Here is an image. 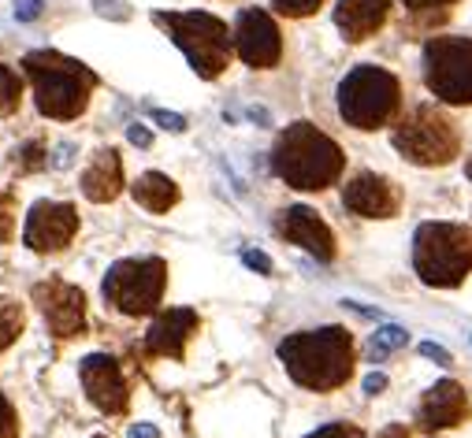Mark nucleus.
Instances as JSON below:
<instances>
[{
    "mask_svg": "<svg viewBox=\"0 0 472 438\" xmlns=\"http://www.w3.org/2000/svg\"><path fill=\"white\" fill-rule=\"evenodd\" d=\"M280 361L287 375L317 394H331L346 386L353 375V335L346 327H317V331H294L280 342Z\"/></svg>",
    "mask_w": 472,
    "mask_h": 438,
    "instance_id": "obj_1",
    "label": "nucleus"
},
{
    "mask_svg": "<svg viewBox=\"0 0 472 438\" xmlns=\"http://www.w3.org/2000/svg\"><path fill=\"white\" fill-rule=\"evenodd\" d=\"M23 71L34 86V104L45 119H78L86 112L101 78L74 56H64L56 49H34L23 56Z\"/></svg>",
    "mask_w": 472,
    "mask_h": 438,
    "instance_id": "obj_2",
    "label": "nucleus"
},
{
    "mask_svg": "<svg viewBox=\"0 0 472 438\" xmlns=\"http://www.w3.org/2000/svg\"><path fill=\"white\" fill-rule=\"evenodd\" d=\"M346 168V156L339 149L335 138H328L320 127L312 123H290L280 138H275L271 149V171L280 175L290 190H305V193H317L328 190L331 182H339Z\"/></svg>",
    "mask_w": 472,
    "mask_h": 438,
    "instance_id": "obj_3",
    "label": "nucleus"
},
{
    "mask_svg": "<svg viewBox=\"0 0 472 438\" xmlns=\"http://www.w3.org/2000/svg\"><path fill=\"white\" fill-rule=\"evenodd\" d=\"M413 268L428 287H461L472 271V230L461 223H420L413 234Z\"/></svg>",
    "mask_w": 472,
    "mask_h": 438,
    "instance_id": "obj_4",
    "label": "nucleus"
},
{
    "mask_svg": "<svg viewBox=\"0 0 472 438\" xmlns=\"http://www.w3.org/2000/svg\"><path fill=\"white\" fill-rule=\"evenodd\" d=\"M156 26H164L172 34V42L182 49L190 67L198 71V78H220L231 49H234V34L227 30L223 19L209 12H156Z\"/></svg>",
    "mask_w": 472,
    "mask_h": 438,
    "instance_id": "obj_5",
    "label": "nucleus"
},
{
    "mask_svg": "<svg viewBox=\"0 0 472 438\" xmlns=\"http://www.w3.org/2000/svg\"><path fill=\"white\" fill-rule=\"evenodd\" d=\"M398 97L402 90L395 74L376 63H361L339 83V115L358 131H379L398 112Z\"/></svg>",
    "mask_w": 472,
    "mask_h": 438,
    "instance_id": "obj_6",
    "label": "nucleus"
},
{
    "mask_svg": "<svg viewBox=\"0 0 472 438\" xmlns=\"http://www.w3.org/2000/svg\"><path fill=\"white\" fill-rule=\"evenodd\" d=\"M168 287V264L161 257H123L104 271L101 294L123 316H149L161 308Z\"/></svg>",
    "mask_w": 472,
    "mask_h": 438,
    "instance_id": "obj_7",
    "label": "nucleus"
},
{
    "mask_svg": "<svg viewBox=\"0 0 472 438\" xmlns=\"http://www.w3.org/2000/svg\"><path fill=\"white\" fill-rule=\"evenodd\" d=\"M390 145H395L409 164H424V168H436L447 164L450 156L457 152V131L454 123L431 104H417L402 123L390 134Z\"/></svg>",
    "mask_w": 472,
    "mask_h": 438,
    "instance_id": "obj_8",
    "label": "nucleus"
},
{
    "mask_svg": "<svg viewBox=\"0 0 472 438\" xmlns=\"http://www.w3.org/2000/svg\"><path fill=\"white\" fill-rule=\"evenodd\" d=\"M424 83L443 104L472 101V37H431L424 45Z\"/></svg>",
    "mask_w": 472,
    "mask_h": 438,
    "instance_id": "obj_9",
    "label": "nucleus"
},
{
    "mask_svg": "<svg viewBox=\"0 0 472 438\" xmlns=\"http://www.w3.org/2000/svg\"><path fill=\"white\" fill-rule=\"evenodd\" d=\"M30 297H34L37 308H42L45 324L56 338H78L86 331V294L74 283L45 278V283H34Z\"/></svg>",
    "mask_w": 472,
    "mask_h": 438,
    "instance_id": "obj_10",
    "label": "nucleus"
},
{
    "mask_svg": "<svg viewBox=\"0 0 472 438\" xmlns=\"http://www.w3.org/2000/svg\"><path fill=\"white\" fill-rule=\"evenodd\" d=\"M78 383H83L90 405L101 409L104 416H123L131 405V390L123 379V368L108 353H90L78 361Z\"/></svg>",
    "mask_w": 472,
    "mask_h": 438,
    "instance_id": "obj_11",
    "label": "nucleus"
},
{
    "mask_svg": "<svg viewBox=\"0 0 472 438\" xmlns=\"http://www.w3.org/2000/svg\"><path fill=\"white\" fill-rule=\"evenodd\" d=\"M78 234V209L67 201H37L26 212L23 246L34 253H60Z\"/></svg>",
    "mask_w": 472,
    "mask_h": 438,
    "instance_id": "obj_12",
    "label": "nucleus"
},
{
    "mask_svg": "<svg viewBox=\"0 0 472 438\" xmlns=\"http://www.w3.org/2000/svg\"><path fill=\"white\" fill-rule=\"evenodd\" d=\"M234 53L242 56V63L268 71L280 63L283 56V37L275 19L264 8H242L239 19H234Z\"/></svg>",
    "mask_w": 472,
    "mask_h": 438,
    "instance_id": "obj_13",
    "label": "nucleus"
},
{
    "mask_svg": "<svg viewBox=\"0 0 472 438\" xmlns=\"http://www.w3.org/2000/svg\"><path fill=\"white\" fill-rule=\"evenodd\" d=\"M342 205L353 216H365V219H390L402 209V193L390 179H383L376 171H361L342 186Z\"/></svg>",
    "mask_w": 472,
    "mask_h": 438,
    "instance_id": "obj_14",
    "label": "nucleus"
},
{
    "mask_svg": "<svg viewBox=\"0 0 472 438\" xmlns=\"http://www.w3.org/2000/svg\"><path fill=\"white\" fill-rule=\"evenodd\" d=\"M275 230H280L290 246H301L309 257L335 260V234H331V227L312 209H305V205L283 209L280 219H275Z\"/></svg>",
    "mask_w": 472,
    "mask_h": 438,
    "instance_id": "obj_15",
    "label": "nucleus"
},
{
    "mask_svg": "<svg viewBox=\"0 0 472 438\" xmlns=\"http://www.w3.org/2000/svg\"><path fill=\"white\" fill-rule=\"evenodd\" d=\"M468 394L461 390V383H436L424 397H420V405H417V427L428 431V434H436L443 427H457L468 420Z\"/></svg>",
    "mask_w": 472,
    "mask_h": 438,
    "instance_id": "obj_16",
    "label": "nucleus"
},
{
    "mask_svg": "<svg viewBox=\"0 0 472 438\" xmlns=\"http://www.w3.org/2000/svg\"><path fill=\"white\" fill-rule=\"evenodd\" d=\"M198 312L193 308H168L161 312L145 331V353L152 356H172V361H182L186 342L198 335Z\"/></svg>",
    "mask_w": 472,
    "mask_h": 438,
    "instance_id": "obj_17",
    "label": "nucleus"
},
{
    "mask_svg": "<svg viewBox=\"0 0 472 438\" xmlns=\"http://www.w3.org/2000/svg\"><path fill=\"white\" fill-rule=\"evenodd\" d=\"M78 186H83L86 201H93V205L115 201V197H120V190H123V161H120V152H115V149H101L93 161L86 164V171H83V179H78Z\"/></svg>",
    "mask_w": 472,
    "mask_h": 438,
    "instance_id": "obj_18",
    "label": "nucleus"
},
{
    "mask_svg": "<svg viewBox=\"0 0 472 438\" xmlns=\"http://www.w3.org/2000/svg\"><path fill=\"white\" fill-rule=\"evenodd\" d=\"M390 15V0H339L335 26L346 42H365Z\"/></svg>",
    "mask_w": 472,
    "mask_h": 438,
    "instance_id": "obj_19",
    "label": "nucleus"
},
{
    "mask_svg": "<svg viewBox=\"0 0 472 438\" xmlns=\"http://www.w3.org/2000/svg\"><path fill=\"white\" fill-rule=\"evenodd\" d=\"M131 193H134V201H138L145 212H156V216L179 205V186H175L168 175H161V171L138 175V182L131 186Z\"/></svg>",
    "mask_w": 472,
    "mask_h": 438,
    "instance_id": "obj_20",
    "label": "nucleus"
},
{
    "mask_svg": "<svg viewBox=\"0 0 472 438\" xmlns=\"http://www.w3.org/2000/svg\"><path fill=\"white\" fill-rule=\"evenodd\" d=\"M26 327V312L15 297H5L0 294V349H8Z\"/></svg>",
    "mask_w": 472,
    "mask_h": 438,
    "instance_id": "obj_21",
    "label": "nucleus"
},
{
    "mask_svg": "<svg viewBox=\"0 0 472 438\" xmlns=\"http://www.w3.org/2000/svg\"><path fill=\"white\" fill-rule=\"evenodd\" d=\"M402 346H409V331L398 327V324H387V327H379V331L369 338V356H372V361H383V356L398 353Z\"/></svg>",
    "mask_w": 472,
    "mask_h": 438,
    "instance_id": "obj_22",
    "label": "nucleus"
},
{
    "mask_svg": "<svg viewBox=\"0 0 472 438\" xmlns=\"http://www.w3.org/2000/svg\"><path fill=\"white\" fill-rule=\"evenodd\" d=\"M23 101V78L0 60V115H15Z\"/></svg>",
    "mask_w": 472,
    "mask_h": 438,
    "instance_id": "obj_23",
    "label": "nucleus"
},
{
    "mask_svg": "<svg viewBox=\"0 0 472 438\" xmlns=\"http://www.w3.org/2000/svg\"><path fill=\"white\" fill-rule=\"evenodd\" d=\"M15 168H19L23 175L49 168V152H45V145H42V141H26L23 149H15Z\"/></svg>",
    "mask_w": 472,
    "mask_h": 438,
    "instance_id": "obj_24",
    "label": "nucleus"
},
{
    "mask_svg": "<svg viewBox=\"0 0 472 438\" xmlns=\"http://www.w3.org/2000/svg\"><path fill=\"white\" fill-rule=\"evenodd\" d=\"M15 238V193L0 190V242H12Z\"/></svg>",
    "mask_w": 472,
    "mask_h": 438,
    "instance_id": "obj_25",
    "label": "nucleus"
},
{
    "mask_svg": "<svg viewBox=\"0 0 472 438\" xmlns=\"http://www.w3.org/2000/svg\"><path fill=\"white\" fill-rule=\"evenodd\" d=\"M324 5V0H271V8L275 12H280V15H312V12H317Z\"/></svg>",
    "mask_w": 472,
    "mask_h": 438,
    "instance_id": "obj_26",
    "label": "nucleus"
},
{
    "mask_svg": "<svg viewBox=\"0 0 472 438\" xmlns=\"http://www.w3.org/2000/svg\"><path fill=\"white\" fill-rule=\"evenodd\" d=\"M0 438H19V413L5 394H0Z\"/></svg>",
    "mask_w": 472,
    "mask_h": 438,
    "instance_id": "obj_27",
    "label": "nucleus"
},
{
    "mask_svg": "<svg viewBox=\"0 0 472 438\" xmlns=\"http://www.w3.org/2000/svg\"><path fill=\"white\" fill-rule=\"evenodd\" d=\"M305 438H369V434L361 427H353V423H324V427H317Z\"/></svg>",
    "mask_w": 472,
    "mask_h": 438,
    "instance_id": "obj_28",
    "label": "nucleus"
},
{
    "mask_svg": "<svg viewBox=\"0 0 472 438\" xmlns=\"http://www.w3.org/2000/svg\"><path fill=\"white\" fill-rule=\"evenodd\" d=\"M149 115H152V123H161V127H164V131H172V134H182V131H186V119H182V115H175V112L152 108Z\"/></svg>",
    "mask_w": 472,
    "mask_h": 438,
    "instance_id": "obj_29",
    "label": "nucleus"
},
{
    "mask_svg": "<svg viewBox=\"0 0 472 438\" xmlns=\"http://www.w3.org/2000/svg\"><path fill=\"white\" fill-rule=\"evenodd\" d=\"M93 8H97V15H104V19H131V8L123 5V0H93Z\"/></svg>",
    "mask_w": 472,
    "mask_h": 438,
    "instance_id": "obj_30",
    "label": "nucleus"
},
{
    "mask_svg": "<svg viewBox=\"0 0 472 438\" xmlns=\"http://www.w3.org/2000/svg\"><path fill=\"white\" fill-rule=\"evenodd\" d=\"M420 356H428V361H436V365H443V368L454 365V356H450L443 346H436V342H420Z\"/></svg>",
    "mask_w": 472,
    "mask_h": 438,
    "instance_id": "obj_31",
    "label": "nucleus"
},
{
    "mask_svg": "<svg viewBox=\"0 0 472 438\" xmlns=\"http://www.w3.org/2000/svg\"><path fill=\"white\" fill-rule=\"evenodd\" d=\"M242 264L253 268L257 275H271V260H268L261 249H242Z\"/></svg>",
    "mask_w": 472,
    "mask_h": 438,
    "instance_id": "obj_32",
    "label": "nucleus"
},
{
    "mask_svg": "<svg viewBox=\"0 0 472 438\" xmlns=\"http://www.w3.org/2000/svg\"><path fill=\"white\" fill-rule=\"evenodd\" d=\"M37 15H42V0H19V8H15L19 23H34Z\"/></svg>",
    "mask_w": 472,
    "mask_h": 438,
    "instance_id": "obj_33",
    "label": "nucleus"
},
{
    "mask_svg": "<svg viewBox=\"0 0 472 438\" xmlns=\"http://www.w3.org/2000/svg\"><path fill=\"white\" fill-rule=\"evenodd\" d=\"M127 141H131V145H138V149H149V145H152V134H149V127L131 123V127H127Z\"/></svg>",
    "mask_w": 472,
    "mask_h": 438,
    "instance_id": "obj_34",
    "label": "nucleus"
},
{
    "mask_svg": "<svg viewBox=\"0 0 472 438\" xmlns=\"http://www.w3.org/2000/svg\"><path fill=\"white\" fill-rule=\"evenodd\" d=\"M365 394H379V390H387V375H379V372H372V375H365Z\"/></svg>",
    "mask_w": 472,
    "mask_h": 438,
    "instance_id": "obj_35",
    "label": "nucleus"
},
{
    "mask_svg": "<svg viewBox=\"0 0 472 438\" xmlns=\"http://www.w3.org/2000/svg\"><path fill=\"white\" fill-rule=\"evenodd\" d=\"M131 438H161V427H156V423H134Z\"/></svg>",
    "mask_w": 472,
    "mask_h": 438,
    "instance_id": "obj_36",
    "label": "nucleus"
},
{
    "mask_svg": "<svg viewBox=\"0 0 472 438\" xmlns=\"http://www.w3.org/2000/svg\"><path fill=\"white\" fill-rule=\"evenodd\" d=\"M443 5H450V0H406V8H413V12H428V8H443Z\"/></svg>",
    "mask_w": 472,
    "mask_h": 438,
    "instance_id": "obj_37",
    "label": "nucleus"
},
{
    "mask_svg": "<svg viewBox=\"0 0 472 438\" xmlns=\"http://www.w3.org/2000/svg\"><path fill=\"white\" fill-rule=\"evenodd\" d=\"M71 152H74L71 145H60V149H56V156H53V168H60V171H64V168L71 164Z\"/></svg>",
    "mask_w": 472,
    "mask_h": 438,
    "instance_id": "obj_38",
    "label": "nucleus"
},
{
    "mask_svg": "<svg viewBox=\"0 0 472 438\" xmlns=\"http://www.w3.org/2000/svg\"><path fill=\"white\" fill-rule=\"evenodd\" d=\"M250 119H257V123H268V112H261V108H250Z\"/></svg>",
    "mask_w": 472,
    "mask_h": 438,
    "instance_id": "obj_39",
    "label": "nucleus"
},
{
    "mask_svg": "<svg viewBox=\"0 0 472 438\" xmlns=\"http://www.w3.org/2000/svg\"><path fill=\"white\" fill-rule=\"evenodd\" d=\"M465 175H468V182H472V161H468V164H465Z\"/></svg>",
    "mask_w": 472,
    "mask_h": 438,
    "instance_id": "obj_40",
    "label": "nucleus"
},
{
    "mask_svg": "<svg viewBox=\"0 0 472 438\" xmlns=\"http://www.w3.org/2000/svg\"><path fill=\"white\" fill-rule=\"evenodd\" d=\"M93 438H108V434H93Z\"/></svg>",
    "mask_w": 472,
    "mask_h": 438,
    "instance_id": "obj_41",
    "label": "nucleus"
}]
</instances>
